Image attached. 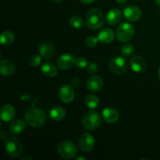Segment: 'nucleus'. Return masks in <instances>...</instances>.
<instances>
[{
	"label": "nucleus",
	"instance_id": "1",
	"mask_svg": "<svg viewBox=\"0 0 160 160\" xmlns=\"http://www.w3.org/2000/svg\"><path fill=\"white\" fill-rule=\"evenodd\" d=\"M24 118L28 125L33 128H38L45 123L46 115L42 109L33 107L26 111Z\"/></svg>",
	"mask_w": 160,
	"mask_h": 160
},
{
	"label": "nucleus",
	"instance_id": "2",
	"mask_svg": "<svg viewBox=\"0 0 160 160\" xmlns=\"http://www.w3.org/2000/svg\"><path fill=\"white\" fill-rule=\"evenodd\" d=\"M104 15L100 9L95 8L88 12L86 17V25L89 29H99L104 24Z\"/></svg>",
	"mask_w": 160,
	"mask_h": 160
},
{
	"label": "nucleus",
	"instance_id": "3",
	"mask_svg": "<svg viewBox=\"0 0 160 160\" xmlns=\"http://www.w3.org/2000/svg\"><path fill=\"white\" fill-rule=\"evenodd\" d=\"M58 152L62 158L70 159L74 158L78 155V149L75 143L72 141L65 140L61 142L58 145Z\"/></svg>",
	"mask_w": 160,
	"mask_h": 160
},
{
	"label": "nucleus",
	"instance_id": "4",
	"mask_svg": "<svg viewBox=\"0 0 160 160\" xmlns=\"http://www.w3.org/2000/svg\"><path fill=\"white\" fill-rule=\"evenodd\" d=\"M5 151L6 154L12 158L19 157L22 154L23 147L20 141L15 137H9L5 141Z\"/></svg>",
	"mask_w": 160,
	"mask_h": 160
},
{
	"label": "nucleus",
	"instance_id": "5",
	"mask_svg": "<svg viewBox=\"0 0 160 160\" xmlns=\"http://www.w3.org/2000/svg\"><path fill=\"white\" fill-rule=\"evenodd\" d=\"M101 124V117L94 110L88 111L82 118V125L85 129L89 131L96 130Z\"/></svg>",
	"mask_w": 160,
	"mask_h": 160
},
{
	"label": "nucleus",
	"instance_id": "6",
	"mask_svg": "<svg viewBox=\"0 0 160 160\" xmlns=\"http://www.w3.org/2000/svg\"><path fill=\"white\" fill-rule=\"evenodd\" d=\"M134 35V28L131 23L123 22L119 25L117 30V38L120 42H128Z\"/></svg>",
	"mask_w": 160,
	"mask_h": 160
},
{
	"label": "nucleus",
	"instance_id": "7",
	"mask_svg": "<svg viewBox=\"0 0 160 160\" xmlns=\"http://www.w3.org/2000/svg\"><path fill=\"white\" fill-rule=\"evenodd\" d=\"M128 62L126 59L121 56H117L110 59L109 62V68L116 74H122L128 70Z\"/></svg>",
	"mask_w": 160,
	"mask_h": 160
},
{
	"label": "nucleus",
	"instance_id": "8",
	"mask_svg": "<svg viewBox=\"0 0 160 160\" xmlns=\"http://www.w3.org/2000/svg\"><path fill=\"white\" fill-rule=\"evenodd\" d=\"M79 148L84 152H89L95 147V138L89 133H84L79 138Z\"/></svg>",
	"mask_w": 160,
	"mask_h": 160
},
{
	"label": "nucleus",
	"instance_id": "9",
	"mask_svg": "<svg viewBox=\"0 0 160 160\" xmlns=\"http://www.w3.org/2000/svg\"><path fill=\"white\" fill-rule=\"evenodd\" d=\"M59 96L61 101L64 103H70L74 98L75 93L73 87L69 84L62 86L59 89Z\"/></svg>",
	"mask_w": 160,
	"mask_h": 160
},
{
	"label": "nucleus",
	"instance_id": "10",
	"mask_svg": "<svg viewBox=\"0 0 160 160\" xmlns=\"http://www.w3.org/2000/svg\"><path fill=\"white\" fill-rule=\"evenodd\" d=\"M103 85H104V81H103L102 78L97 75H94L88 80L86 87H87L88 90L90 92H98L102 88Z\"/></svg>",
	"mask_w": 160,
	"mask_h": 160
},
{
	"label": "nucleus",
	"instance_id": "11",
	"mask_svg": "<svg viewBox=\"0 0 160 160\" xmlns=\"http://www.w3.org/2000/svg\"><path fill=\"white\" fill-rule=\"evenodd\" d=\"M130 66L134 72L137 73H141L145 71L146 67V62L145 59L140 56H134L130 60Z\"/></svg>",
	"mask_w": 160,
	"mask_h": 160
},
{
	"label": "nucleus",
	"instance_id": "12",
	"mask_svg": "<svg viewBox=\"0 0 160 160\" xmlns=\"http://www.w3.org/2000/svg\"><path fill=\"white\" fill-rule=\"evenodd\" d=\"M38 52L43 59H48L55 53V47L51 42H43L40 44L38 47Z\"/></svg>",
	"mask_w": 160,
	"mask_h": 160
},
{
	"label": "nucleus",
	"instance_id": "13",
	"mask_svg": "<svg viewBox=\"0 0 160 160\" xmlns=\"http://www.w3.org/2000/svg\"><path fill=\"white\" fill-rule=\"evenodd\" d=\"M75 59L73 56L69 53H65L59 56L57 60V66L61 70H68L73 64H75Z\"/></svg>",
	"mask_w": 160,
	"mask_h": 160
},
{
	"label": "nucleus",
	"instance_id": "14",
	"mask_svg": "<svg viewBox=\"0 0 160 160\" xmlns=\"http://www.w3.org/2000/svg\"><path fill=\"white\" fill-rule=\"evenodd\" d=\"M125 18L130 21H136L142 17V10L140 8L135 6H128L123 10Z\"/></svg>",
	"mask_w": 160,
	"mask_h": 160
},
{
	"label": "nucleus",
	"instance_id": "15",
	"mask_svg": "<svg viewBox=\"0 0 160 160\" xmlns=\"http://www.w3.org/2000/svg\"><path fill=\"white\" fill-rule=\"evenodd\" d=\"M102 117L103 120L108 123H114L119 120V115L118 111L114 108H106L102 110Z\"/></svg>",
	"mask_w": 160,
	"mask_h": 160
},
{
	"label": "nucleus",
	"instance_id": "16",
	"mask_svg": "<svg viewBox=\"0 0 160 160\" xmlns=\"http://www.w3.org/2000/svg\"><path fill=\"white\" fill-rule=\"evenodd\" d=\"M97 38L98 39V42H100L101 43L109 44L113 40L114 32L111 28H104L98 32Z\"/></svg>",
	"mask_w": 160,
	"mask_h": 160
},
{
	"label": "nucleus",
	"instance_id": "17",
	"mask_svg": "<svg viewBox=\"0 0 160 160\" xmlns=\"http://www.w3.org/2000/svg\"><path fill=\"white\" fill-rule=\"evenodd\" d=\"M16 115L15 108L10 104L3 106L1 109V119L4 122H9L14 118Z\"/></svg>",
	"mask_w": 160,
	"mask_h": 160
},
{
	"label": "nucleus",
	"instance_id": "18",
	"mask_svg": "<svg viewBox=\"0 0 160 160\" xmlns=\"http://www.w3.org/2000/svg\"><path fill=\"white\" fill-rule=\"evenodd\" d=\"M122 13L118 9H112L109 11L106 15V21L109 25H116L120 21Z\"/></svg>",
	"mask_w": 160,
	"mask_h": 160
},
{
	"label": "nucleus",
	"instance_id": "19",
	"mask_svg": "<svg viewBox=\"0 0 160 160\" xmlns=\"http://www.w3.org/2000/svg\"><path fill=\"white\" fill-rule=\"evenodd\" d=\"M0 69H1V73L3 76H11L14 73L15 71V67L14 64L11 61L8 59L1 60L0 62Z\"/></svg>",
	"mask_w": 160,
	"mask_h": 160
},
{
	"label": "nucleus",
	"instance_id": "20",
	"mask_svg": "<svg viewBox=\"0 0 160 160\" xmlns=\"http://www.w3.org/2000/svg\"><path fill=\"white\" fill-rule=\"evenodd\" d=\"M42 71L44 73V75L48 77V78H53V77L56 76L58 73L57 68L55 66V64H53L51 62H48V61H46L42 64Z\"/></svg>",
	"mask_w": 160,
	"mask_h": 160
},
{
	"label": "nucleus",
	"instance_id": "21",
	"mask_svg": "<svg viewBox=\"0 0 160 160\" xmlns=\"http://www.w3.org/2000/svg\"><path fill=\"white\" fill-rule=\"evenodd\" d=\"M26 128V124L23 120L20 119L14 120L9 125V131L12 134H19L23 132Z\"/></svg>",
	"mask_w": 160,
	"mask_h": 160
},
{
	"label": "nucleus",
	"instance_id": "22",
	"mask_svg": "<svg viewBox=\"0 0 160 160\" xmlns=\"http://www.w3.org/2000/svg\"><path fill=\"white\" fill-rule=\"evenodd\" d=\"M66 117V111L60 106L52 108L49 111V117L54 121H60Z\"/></svg>",
	"mask_w": 160,
	"mask_h": 160
},
{
	"label": "nucleus",
	"instance_id": "23",
	"mask_svg": "<svg viewBox=\"0 0 160 160\" xmlns=\"http://www.w3.org/2000/svg\"><path fill=\"white\" fill-rule=\"evenodd\" d=\"M15 41V34L11 31H4L0 36V42L3 45H10Z\"/></svg>",
	"mask_w": 160,
	"mask_h": 160
},
{
	"label": "nucleus",
	"instance_id": "24",
	"mask_svg": "<svg viewBox=\"0 0 160 160\" xmlns=\"http://www.w3.org/2000/svg\"><path fill=\"white\" fill-rule=\"evenodd\" d=\"M84 102H85L86 106L90 108V109H96L99 106V99H98V98L96 95H92V94H89V95H86Z\"/></svg>",
	"mask_w": 160,
	"mask_h": 160
},
{
	"label": "nucleus",
	"instance_id": "25",
	"mask_svg": "<svg viewBox=\"0 0 160 160\" xmlns=\"http://www.w3.org/2000/svg\"><path fill=\"white\" fill-rule=\"evenodd\" d=\"M70 23L72 28L75 29H80L84 26V20L80 16H73L70 18Z\"/></svg>",
	"mask_w": 160,
	"mask_h": 160
},
{
	"label": "nucleus",
	"instance_id": "26",
	"mask_svg": "<svg viewBox=\"0 0 160 160\" xmlns=\"http://www.w3.org/2000/svg\"><path fill=\"white\" fill-rule=\"evenodd\" d=\"M134 52V48L131 44H125L121 48V53L124 57L131 56Z\"/></svg>",
	"mask_w": 160,
	"mask_h": 160
},
{
	"label": "nucleus",
	"instance_id": "27",
	"mask_svg": "<svg viewBox=\"0 0 160 160\" xmlns=\"http://www.w3.org/2000/svg\"><path fill=\"white\" fill-rule=\"evenodd\" d=\"M42 57L41 56L40 54L34 55V56H31V59H30L29 64L31 66V67H38V66L40 65L41 62H42Z\"/></svg>",
	"mask_w": 160,
	"mask_h": 160
},
{
	"label": "nucleus",
	"instance_id": "28",
	"mask_svg": "<svg viewBox=\"0 0 160 160\" xmlns=\"http://www.w3.org/2000/svg\"><path fill=\"white\" fill-rule=\"evenodd\" d=\"M98 42V38H95L94 36H90L85 40V45L88 48H94L97 45Z\"/></svg>",
	"mask_w": 160,
	"mask_h": 160
},
{
	"label": "nucleus",
	"instance_id": "29",
	"mask_svg": "<svg viewBox=\"0 0 160 160\" xmlns=\"http://www.w3.org/2000/svg\"><path fill=\"white\" fill-rule=\"evenodd\" d=\"M75 65L78 68H85L88 66V59L83 56L77 58L76 60H75Z\"/></svg>",
	"mask_w": 160,
	"mask_h": 160
},
{
	"label": "nucleus",
	"instance_id": "30",
	"mask_svg": "<svg viewBox=\"0 0 160 160\" xmlns=\"http://www.w3.org/2000/svg\"><path fill=\"white\" fill-rule=\"evenodd\" d=\"M98 65L95 62H91L88 67V70L90 73H95L98 71Z\"/></svg>",
	"mask_w": 160,
	"mask_h": 160
},
{
	"label": "nucleus",
	"instance_id": "31",
	"mask_svg": "<svg viewBox=\"0 0 160 160\" xmlns=\"http://www.w3.org/2000/svg\"><path fill=\"white\" fill-rule=\"evenodd\" d=\"M79 84H80V81L78 78H73V79H72V81H71V85L72 86L77 88L79 86Z\"/></svg>",
	"mask_w": 160,
	"mask_h": 160
},
{
	"label": "nucleus",
	"instance_id": "32",
	"mask_svg": "<svg viewBox=\"0 0 160 160\" xmlns=\"http://www.w3.org/2000/svg\"><path fill=\"white\" fill-rule=\"evenodd\" d=\"M0 137H1L2 140H4V141H6V139L9 138L8 137L7 133H6L5 131H1V132H0Z\"/></svg>",
	"mask_w": 160,
	"mask_h": 160
},
{
	"label": "nucleus",
	"instance_id": "33",
	"mask_svg": "<svg viewBox=\"0 0 160 160\" xmlns=\"http://www.w3.org/2000/svg\"><path fill=\"white\" fill-rule=\"evenodd\" d=\"M82 3L84 4H90V3H92L93 2H95V0H80Z\"/></svg>",
	"mask_w": 160,
	"mask_h": 160
},
{
	"label": "nucleus",
	"instance_id": "34",
	"mask_svg": "<svg viewBox=\"0 0 160 160\" xmlns=\"http://www.w3.org/2000/svg\"><path fill=\"white\" fill-rule=\"evenodd\" d=\"M116 1L118 3H120V4H125L128 0H116Z\"/></svg>",
	"mask_w": 160,
	"mask_h": 160
},
{
	"label": "nucleus",
	"instance_id": "35",
	"mask_svg": "<svg viewBox=\"0 0 160 160\" xmlns=\"http://www.w3.org/2000/svg\"><path fill=\"white\" fill-rule=\"evenodd\" d=\"M51 1L52 2L56 3V4H59V3L62 2V0H51Z\"/></svg>",
	"mask_w": 160,
	"mask_h": 160
},
{
	"label": "nucleus",
	"instance_id": "36",
	"mask_svg": "<svg viewBox=\"0 0 160 160\" xmlns=\"http://www.w3.org/2000/svg\"><path fill=\"white\" fill-rule=\"evenodd\" d=\"M23 159H30V160H32L33 159L31 157H23L22 158L21 160H23Z\"/></svg>",
	"mask_w": 160,
	"mask_h": 160
},
{
	"label": "nucleus",
	"instance_id": "37",
	"mask_svg": "<svg viewBox=\"0 0 160 160\" xmlns=\"http://www.w3.org/2000/svg\"><path fill=\"white\" fill-rule=\"evenodd\" d=\"M80 159H82V160H85L86 159L84 157H81V156H80V157L77 158V160H80Z\"/></svg>",
	"mask_w": 160,
	"mask_h": 160
},
{
	"label": "nucleus",
	"instance_id": "38",
	"mask_svg": "<svg viewBox=\"0 0 160 160\" xmlns=\"http://www.w3.org/2000/svg\"><path fill=\"white\" fill-rule=\"evenodd\" d=\"M156 2L158 6H160V0H156Z\"/></svg>",
	"mask_w": 160,
	"mask_h": 160
},
{
	"label": "nucleus",
	"instance_id": "39",
	"mask_svg": "<svg viewBox=\"0 0 160 160\" xmlns=\"http://www.w3.org/2000/svg\"><path fill=\"white\" fill-rule=\"evenodd\" d=\"M158 77H159V81H160V68H159V73H158Z\"/></svg>",
	"mask_w": 160,
	"mask_h": 160
}]
</instances>
